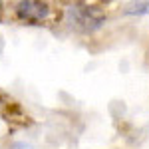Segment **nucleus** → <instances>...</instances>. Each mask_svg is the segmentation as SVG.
Instances as JSON below:
<instances>
[{
  "instance_id": "4",
  "label": "nucleus",
  "mask_w": 149,
  "mask_h": 149,
  "mask_svg": "<svg viewBox=\"0 0 149 149\" xmlns=\"http://www.w3.org/2000/svg\"><path fill=\"white\" fill-rule=\"evenodd\" d=\"M12 149H34L32 145H28V143H14Z\"/></svg>"
},
{
  "instance_id": "1",
  "label": "nucleus",
  "mask_w": 149,
  "mask_h": 149,
  "mask_svg": "<svg viewBox=\"0 0 149 149\" xmlns=\"http://www.w3.org/2000/svg\"><path fill=\"white\" fill-rule=\"evenodd\" d=\"M107 14L102 6L97 4H70L66 12H64V20L72 30L81 32V34H92L95 30H100L103 24H105Z\"/></svg>"
},
{
  "instance_id": "2",
  "label": "nucleus",
  "mask_w": 149,
  "mask_h": 149,
  "mask_svg": "<svg viewBox=\"0 0 149 149\" xmlns=\"http://www.w3.org/2000/svg\"><path fill=\"white\" fill-rule=\"evenodd\" d=\"M50 4L48 2H38V0H22L14 6V14L16 18L24 24H32V26H38V24H44L50 16Z\"/></svg>"
},
{
  "instance_id": "3",
  "label": "nucleus",
  "mask_w": 149,
  "mask_h": 149,
  "mask_svg": "<svg viewBox=\"0 0 149 149\" xmlns=\"http://www.w3.org/2000/svg\"><path fill=\"white\" fill-rule=\"evenodd\" d=\"M125 14H149V2H131L125 6Z\"/></svg>"
},
{
  "instance_id": "5",
  "label": "nucleus",
  "mask_w": 149,
  "mask_h": 149,
  "mask_svg": "<svg viewBox=\"0 0 149 149\" xmlns=\"http://www.w3.org/2000/svg\"><path fill=\"white\" fill-rule=\"evenodd\" d=\"M0 10H2V2H0Z\"/></svg>"
}]
</instances>
